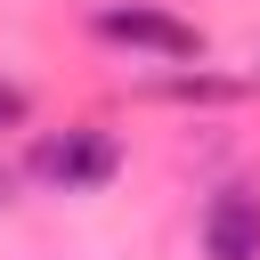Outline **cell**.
Masks as SVG:
<instances>
[{"mask_svg": "<svg viewBox=\"0 0 260 260\" xmlns=\"http://www.w3.org/2000/svg\"><path fill=\"white\" fill-rule=\"evenodd\" d=\"M8 187H16V179H8V171H0V203H8Z\"/></svg>", "mask_w": 260, "mask_h": 260, "instance_id": "6", "label": "cell"}, {"mask_svg": "<svg viewBox=\"0 0 260 260\" xmlns=\"http://www.w3.org/2000/svg\"><path fill=\"white\" fill-rule=\"evenodd\" d=\"M154 98H179V106H228V98H244V81H211V73H171V81H154Z\"/></svg>", "mask_w": 260, "mask_h": 260, "instance_id": "4", "label": "cell"}, {"mask_svg": "<svg viewBox=\"0 0 260 260\" xmlns=\"http://www.w3.org/2000/svg\"><path fill=\"white\" fill-rule=\"evenodd\" d=\"M89 32L106 49H138V57H162V65H195L203 57V24H187V16H171L154 0H106L89 16Z\"/></svg>", "mask_w": 260, "mask_h": 260, "instance_id": "2", "label": "cell"}, {"mask_svg": "<svg viewBox=\"0 0 260 260\" xmlns=\"http://www.w3.org/2000/svg\"><path fill=\"white\" fill-rule=\"evenodd\" d=\"M203 260H260V195L219 187L203 203Z\"/></svg>", "mask_w": 260, "mask_h": 260, "instance_id": "3", "label": "cell"}, {"mask_svg": "<svg viewBox=\"0 0 260 260\" xmlns=\"http://www.w3.org/2000/svg\"><path fill=\"white\" fill-rule=\"evenodd\" d=\"M114 171H122V138H114V130H98V122L41 130V138H32V154H24V179H41L49 195H98Z\"/></svg>", "mask_w": 260, "mask_h": 260, "instance_id": "1", "label": "cell"}, {"mask_svg": "<svg viewBox=\"0 0 260 260\" xmlns=\"http://www.w3.org/2000/svg\"><path fill=\"white\" fill-rule=\"evenodd\" d=\"M32 122V89L24 81H0V130H24Z\"/></svg>", "mask_w": 260, "mask_h": 260, "instance_id": "5", "label": "cell"}]
</instances>
